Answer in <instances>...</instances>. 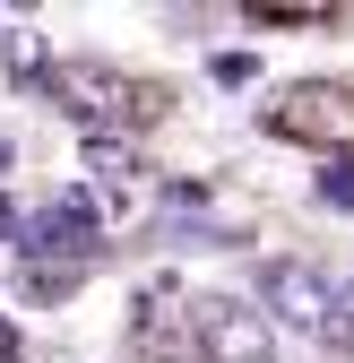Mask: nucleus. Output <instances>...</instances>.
Instances as JSON below:
<instances>
[{"instance_id":"obj_1","label":"nucleus","mask_w":354,"mask_h":363,"mask_svg":"<svg viewBox=\"0 0 354 363\" xmlns=\"http://www.w3.org/2000/svg\"><path fill=\"white\" fill-rule=\"evenodd\" d=\"M259 311L302 337H354V311L337 294V277H320L312 259H268L259 268Z\"/></svg>"},{"instance_id":"obj_2","label":"nucleus","mask_w":354,"mask_h":363,"mask_svg":"<svg viewBox=\"0 0 354 363\" xmlns=\"http://www.w3.org/2000/svg\"><path fill=\"white\" fill-rule=\"evenodd\" d=\"M190 337H199V363H277V320L259 303H234V294H199Z\"/></svg>"},{"instance_id":"obj_3","label":"nucleus","mask_w":354,"mask_h":363,"mask_svg":"<svg viewBox=\"0 0 354 363\" xmlns=\"http://www.w3.org/2000/svg\"><path fill=\"white\" fill-rule=\"evenodd\" d=\"M26 251L43 259V251H96V199H86V191H52V199H43L35 216H26Z\"/></svg>"},{"instance_id":"obj_4","label":"nucleus","mask_w":354,"mask_h":363,"mask_svg":"<svg viewBox=\"0 0 354 363\" xmlns=\"http://www.w3.org/2000/svg\"><path fill=\"white\" fill-rule=\"evenodd\" d=\"M277 130L285 139H354V113H346L337 86H294L277 104Z\"/></svg>"},{"instance_id":"obj_5","label":"nucleus","mask_w":354,"mask_h":363,"mask_svg":"<svg viewBox=\"0 0 354 363\" xmlns=\"http://www.w3.org/2000/svg\"><path fill=\"white\" fill-rule=\"evenodd\" d=\"M86 173H96L104 191L121 199V191H130V173H139V156H130V147H113V139H86Z\"/></svg>"},{"instance_id":"obj_6","label":"nucleus","mask_w":354,"mask_h":363,"mask_svg":"<svg viewBox=\"0 0 354 363\" xmlns=\"http://www.w3.org/2000/svg\"><path fill=\"white\" fill-rule=\"evenodd\" d=\"M320 199L354 216V156H320Z\"/></svg>"},{"instance_id":"obj_7","label":"nucleus","mask_w":354,"mask_h":363,"mask_svg":"<svg viewBox=\"0 0 354 363\" xmlns=\"http://www.w3.org/2000/svg\"><path fill=\"white\" fill-rule=\"evenodd\" d=\"M216 86H251V52H216Z\"/></svg>"},{"instance_id":"obj_8","label":"nucleus","mask_w":354,"mask_h":363,"mask_svg":"<svg viewBox=\"0 0 354 363\" xmlns=\"http://www.w3.org/2000/svg\"><path fill=\"white\" fill-rule=\"evenodd\" d=\"M0 242H26V216H18L9 199H0Z\"/></svg>"},{"instance_id":"obj_9","label":"nucleus","mask_w":354,"mask_h":363,"mask_svg":"<svg viewBox=\"0 0 354 363\" xmlns=\"http://www.w3.org/2000/svg\"><path fill=\"white\" fill-rule=\"evenodd\" d=\"M0 363H18V329L9 320H0Z\"/></svg>"},{"instance_id":"obj_10","label":"nucleus","mask_w":354,"mask_h":363,"mask_svg":"<svg viewBox=\"0 0 354 363\" xmlns=\"http://www.w3.org/2000/svg\"><path fill=\"white\" fill-rule=\"evenodd\" d=\"M0 173H9V139H0Z\"/></svg>"}]
</instances>
